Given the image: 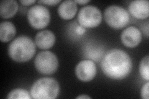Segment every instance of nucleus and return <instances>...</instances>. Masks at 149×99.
Here are the masks:
<instances>
[{
	"label": "nucleus",
	"mask_w": 149,
	"mask_h": 99,
	"mask_svg": "<svg viewBox=\"0 0 149 99\" xmlns=\"http://www.w3.org/2000/svg\"><path fill=\"white\" fill-rule=\"evenodd\" d=\"M55 43V35L49 30L39 32L35 37V44L38 48L47 50L54 46Z\"/></svg>",
	"instance_id": "nucleus-11"
},
{
	"label": "nucleus",
	"mask_w": 149,
	"mask_h": 99,
	"mask_svg": "<svg viewBox=\"0 0 149 99\" xmlns=\"http://www.w3.org/2000/svg\"><path fill=\"white\" fill-rule=\"evenodd\" d=\"M75 32L77 35H83L85 33V28L81 26H77L75 27Z\"/></svg>",
	"instance_id": "nucleus-19"
},
{
	"label": "nucleus",
	"mask_w": 149,
	"mask_h": 99,
	"mask_svg": "<svg viewBox=\"0 0 149 99\" xmlns=\"http://www.w3.org/2000/svg\"><path fill=\"white\" fill-rule=\"evenodd\" d=\"M149 56L148 55L143 57L141 61L139 67L140 74L143 80L148 81L149 80Z\"/></svg>",
	"instance_id": "nucleus-16"
},
{
	"label": "nucleus",
	"mask_w": 149,
	"mask_h": 99,
	"mask_svg": "<svg viewBox=\"0 0 149 99\" xmlns=\"http://www.w3.org/2000/svg\"><path fill=\"white\" fill-rule=\"evenodd\" d=\"M36 2L35 0H21L20 3L24 6H29Z\"/></svg>",
	"instance_id": "nucleus-20"
},
{
	"label": "nucleus",
	"mask_w": 149,
	"mask_h": 99,
	"mask_svg": "<svg viewBox=\"0 0 149 99\" xmlns=\"http://www.w3.org/2000/svg\"><path fill=\"white\" fill-rule=\"evenodd\" d=\"M60 1H61L60 0H42V1H39L38 3L49 6H54L60 3Z\"/></svg>",
	"instance_id": "nucleus-18"
},
{
	"label": "nucleus",
	"mask_w": 149,
	"mask_h": 99,
	"mask_svg": "<svg viewBox=\"0 0 149 99\" xmlns=\"http://www.w3.org/2000/svg\"><path fill=\"white\" fill-rule=\"evenodd\" d=\"M128 10L134 17L144 19L149 16V2L147 0L132 1L129 4Z\"/></svg>",
	"instance_id": "nucleus-10"
},
{
	"label": "nucleus",
	"mask_w": 149,
	"mask_h": 99,
	"mask_svg": "<svg viewBox=\"0 0 149 99\" xmlns=\"http://www.w3.org/2000/svg\"><path fill=\"white\" fill-rule=\"evenodd\" d=\"M27 20L31 27L36 29H42L49 24L50 14L44 6L36 4L28 10Z\"/></svg>",
	"instance_id": "nucleus-6"
},
{
	"label": "nucleus",
	"mask_w": 149,
	"mask_h": 99,
	"mask_svg": "<svg viewBox=\"0 0 149 99\" xmlns=\"http://www.w3.org/2000/svg\"><path fill=\"white\" fill-rule=\"evenodd\" d=\"M78 21L80 26L85 28H94L101 24L102 14L100 9L96 6H86L78 12Z\"/></svg>",
	"instance_id": "nucleus-7"
},
{
	"label": "nucleus",
	"mask_w": 149,
	"mask_h": 99,
	"mask_svg": "<svg viewBox=\"0 0 149 99\" xmlns=\"http://www.w3.org/2000/svg\"><path fill=\"white\" fill-rule=\"evenodd\" d=\"M106 22L115 29H120L126 27L130 21L129 12L118 5H111L107 8L104 12Z\"/></svg>",
	"instance_id": "nucleus-4"
},
{
	"label": "nucleus",
	"mask_w": 149,
	"mask_h": 99,
	"mask_svg": "<svg viewBox=\"0 0 149 99\" xmlns=\"http://www.w3.org/2000/svg\"><path fill=\"white\" fill-rule=\"evenodd\" d=\"M75 74L78 79L83 82H88L94 79L96 74V66L93 61L82 60L75 68Z\"/></svg>",
	"instance_id": "nucleus-8"
},
{
	"label": "nucleus",
	"mask_w": 149,
	"mask_h": 99,
	"mask_svg": "<svg viewBox=\"0 0 149 99\" xmlns=\"http://www.w3.org/2000/svg\"><path fill=\"white\" fill-rule=\"evenodd\" d=\"M18 8L15 0H3L0 3V16L3 19L11 18L16 15Z\"/></svg>",
	"instance_id": "nucleus-13"
},
{
	"label": "nucleus",
	"mask_w": 149,
	"mask_h": 99,
	"mask_svg": "<svg viewBox=\"0 0 149 99\" xmlns=\"http://www.w3.org/2000/svg\"><path fill=\"white\" fill-rule=\"evenodd\" d=\"M77 99H79V98H91V97L90 96H88L86 95H81V96H79L77 97Z\"/></svg>",
	"instance_id": "nucleus-22"
},
{
	"label": "nucleus",
	"mask_w": 149,
	"mask_h": 99,
	"mask_svg": "<svg viewBox=\"0 0 149 99\" xmlns=\"http://www.w3.org/2000/svg\"><path fill=\"white\" fill-rule=\"evenodd\" d=\"M120 39L124 46L129 48H134L141 43L142 33L138 28L130 26L123 31Z\"/></svg>",
	"instance_id": "nucleus-9"
},
{
	"label": "nucleus",
	"mask_w": 149,
	"mask_h": 99,
	"mask_svg": "<svg viewBox=\"0 0 149 99\" xmlns=\"http://www.w3.org/2000/svg\"><path fill=\"white\" fill-rule=\"evenodd\" d=\"M34 65L37 71L44 75H51L57 71L58 61L55 54L50 51H43L36 56Z\"/></svg>",
	"instance_id": "nucleus-5"
},
{
	"label": "nucleus",
	"mask_w": 149,
	"mask_h": 99,
	"mask_svg": "<svg viewBox=\"0 0 149 99\" xmlns=\"http://www.w3.org/2000/svg\"><path fill=\"white\" fill-rule=\"evenodd\" d=\"M30 94L24 89H15L8 93L6 98L8 99H31L32 98Z\"/></svg>",
	"instance_id": "nucleus-15"
},
{
	"label": "nucleus",
	"mask_w": 149,
	"mask_h": 99,
	"mask_svg": "<svg viewBox=\"0 0 149 99\" xmlns=\"http://www.w3.org/2000/svg\"><path fill=\"white\" fill-rule=\"evenodd\" d=\"M16 34V29L11 22L3 21L0 24V40L2 42L11 40Z\"/></svg>",
	"instance_id": "nucleus-14"
},
{
	"label": "nucleus",
	"mask_w": 149,
	"mask_h": 99,
	"mask_svg": "<svg viewBox=\"0 0 149 99\" xmlns=\"http://www.w3.org/2000/svg\"><path fill=\"white\" fill-rule=\"evenodd\" d=\"M77 4L74 1L67 0L60 4L58 8V15L65 20H70L76 15Z\"/></svg>",
	"instance_id": "nucleus-12"
},
{
	"label": "nucleus",
	"mask_w": 149,
	"mask_h": 99,
	"mask_svg": "<svg viewBox=\"0 0 149 99\" xmlns=\"http://www.w3.org/2000/svg\"><path fill=\"white\" fill-rule=\"evenodd\" d=\"M148 87H149V82L148 81H147V82L143 85L141 89V97L143 99H148V97H149Z\"/></svg>",
	"instance_id": "nucleus-17"
},
{
	"label": "nucleus",
	"mask_w": 149,
	"mask_h": 99,
	"mask_svg": "<svg viewBox=\"0 0 149 99\" xmlns=\"http://www.w3.org/2000/svg\"><path fill=\"white\" fill-rule=\"evenodd\" d=\"M101 67L107 77L114 80H122L127 77L131 72L132 61L125 51L114 48L105 54Z\"/></svg>",
	"instance_id": "nucleus-1"
},
{
	"label": "nucleus",
	"mask_w": 149,
	"mask_h": 99,
	"mask_svg": "<svg viewBox=\"0 0 149 99\" xmlns=\"http://www.w3.org/2000/svg\"><path fill=\"white\" fill-rule=\"evenodd\" d=\"M8 55L13 61L19 63L26 62L36 53V45L30 37L20 36L15 39L8 46Z\"/></svg>",
	"instance_id": "nucleus-2"
},
{
	"label": "nucleus",
	"mask_w": 149,
	"mask_h": 99,
	"mask_svg": "<svg viewBox=\"0 0 149 99\" xmlns=\"http://www.w3.org/2000/svg\"><path fill=\"white\" fill-rule=\"evenodd\" d=\"M60 86L52 78H43L36 81L31 89V96L35 99H54L59 94Z\"/></svg>",
	"instance_id": "nucleus-3"
},
{
	"label": "nucleus",
	"mask_w": 149,
	"mask_h": 99,
	"mask_svg": "<svg viewBox=\"0 0 149 99\" xmlns=\"http://www.w3.org/2000/svg\"><path fill=\"white\" fill-rule=\"evenodd\" d=\"M76 3H78L80 4H85L88 3H89V0H77V1H74Z\"/></svg>",
	"instance_id": "nucleus-21"
}]
</instances>
